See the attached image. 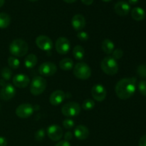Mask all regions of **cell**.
<instances>
[{"label":"cell","instance_id":"27","mask_svg":"<svg viewBox=\"0 0 146 146\" xmlns=\"http://www.w3.org/2000/svg\"><path fill=\"white\" fill-rule=\"evenodd\" d=\"M94 106H95V102H94V101H93L91 99L85 100L82 104V108L84 109L87 110V111L93 109L94 108Z\"/></svg>","mask_w":146,"mask_h":146},{"label":"cell","instance_id":"28","mask_svg":"<svg viewBox=\"0 0 146 146\" xmlns=\"http://www.w3.org/2000/svg\"><path fill=\"white\" fill-rule=\"evenodd\" d=\"M34 138L35 140L38 142H41L45 138V130L44 128L38 130L34 134Z\"/></svg>","mask_w":146,"mask_h":146},{"label":"cell","instance_id":"30","mask_svg":"<svg viewBox=\"0 0 146 146\" xmlns=\"http://www.w3.org/2000/svg\"><path fill=\"white\" fill-rule=\"evenodd\" d=\"M137 73L142 78H146V65H140L137 68Z\"/></svg>","mask_w":146,"mask_h":146},{"label":"cell","instance_id":"25","mask_svg":"<svg viewBox=\"0 0 146 146\" xmlns=\"http://www.w3.org/2000/svg\"><path fill=\"white\" fill-rule=\"evenodd\" d=\"M8 64L10 68L13 69H17L20 66L19 60L15 56H9L8 58Z\"/></svg>","mask_w":146,"mask_h":146},{"label":"cell","instance_id":"33","mask_svg":"<svg viewBox=\"0 0 146 146\" xmlns=\"http://www.w3.org/2000/svg\"><path fill=\"white\" fill-rule=\"evenodd\" d=\"M77 37L81 41H86L89 38V36L86 31H81V32H78V34H77Z\"/></svg>","mask_w":146,"mask_h":146},{"label":"cell","instance_id":"38","mask_svg":"<svg viewBox=\"0 0 146 146\" xmlns=\"http://www.w3.org/2000/svg\"><path fill=\"white\" fill-rule=\"evenodd\" d=\"M81 1L85 5H91V4H93L94 0H81Z\"/></svg>","mask_w":146,"mask_h":146},{"label":"cell","instance_id":"44","mask_svg":"<svg viewBox=\"0 0 146 146\" xmlns=\"http://www.w3.org/2000/svg\"><path fill=\"white\" fill-rule=\"evenodd\" d=\"M31 1H38V0H29Z\"/></svg>","mask_w":146,"mask_h":146},{"label":"cell","instance_id":"13","mask_svg":"<svg viewBox=\"0 0 146 146\" xmlns=\"http://www.w3.org/2000/svg\"><path fill=\"white\" fill-rule=\"evenodd\" d=\"M16 94V89L11 84H7L0 91V98L3 101H9L14 97Z\"/></svg>","mask_w":146,"mask_h":146},{"label":"cell","instance_id":"22","mask_svg":"<svg viewBox=\"0 0 146 146\" xmlns=\"http://www.w3.org/2000/svg\"><path fill=\"white\" fill-rule=\"evenodd\" d=\"M60 68L64 71H69L74 67V61L70 58H64L59 62Z\"/></svg>","mask_w":146,"mask_h":146},{"label":"cell","instance_id":"20","mask_svg":"<svg viewBox=\"0 0 146 146\" xmlns=\"http://www.w3.org/2000/svg\"><path fill=\"white\" fill-rule=\"evenodd\" d=\"M114 48H115L114 43L111 41L109 38H105L104 40H103L102 43H101V48L105 54H112L113 51H114Z\"/></svg>","mask_w":146,"mask_h":146},{"label":"cell","instance_id":"17","mask_svg":"<svg viewBox=\"0 0 146 146\" xmlns=\"http://www.w3.org/2000/svg\"><path fill=\"white\" fill-rule=\"evenodd\" d=\"M71 25L76 31H81L85 27L86 19L82 14H76L71 19Z\"/></svg>","mask_w":146,"mask_h":146},{"label":"cell","instance_id":"31","mask_svg":"<svg viewBox=\"0 0 146 146\" xmlns=\"http://www.w3.org/2000/svg\"><path fill=\"white\" fill-rule=\"evenodd\" d=\"M112 54L113 58H115V60L120 59V58H122L123 56V50L121 49V48H116V49H115L113 51Z\"/></svg>","mask_w":146,"mask_h":146},{"label":"cell","instance_id":"1","mask_svg":"<svg viewBox=\"0 0 146 146\" xmlns=\"http://www.w3.org/2000/svg\"><path fill=\"white\" fill-rule=\"evenodd\" d=\"M136 78H125L120 80L115 85V94L122 100H126L133 96L136 89Z\"/></svg>","mask_w":146,"mask_h":146},{"label":"cell","instance_id":"16","mask_svg":"<svg viewBox=\"0 0 146 146\" xmlns=\"http://www.w3.org/2000/svg\"><path fill=\"white\" fill-rule=\"evenodd\" d=\"M66 95L64 92L61 90L54 91L49 97V102L53 106H58L64 101Z\"/></svg>","mask_w":146,"mask_h":146},{"label":"cell","instance_id":"18","mask_svg":"<svg viewBox=\"0 0 146 146\" xmlns=\"http://www.w3.org/2000/svg\"><path fill=\"white\" fill-rule=\"evenodd\" d=\"M74 133L77 139L83 141L89 136V130L85 125H78L74 129Z\"/></svg>","mask_w":146,"mask_h":146},{"label":"cell","instance_id":"26","mask_svg":"<svg viewBox=\"0 0 146 146\" xmlns=\"http://www.w3.org/2000/svg\"><path fill=\"white\" fill-rule=\"evenodd\" d=\"M1 76L4 81H9L11 78L12 71L8 67H4L1 71Z\"/></svg>","mask_w":146,"mask_h":146},{"label":"cell","instance_id":"14","mask_svg":"<svg viewBox=\"0 0 146 146\" xmlns=\"http://www.w3.org/2000/svg\"><path fill=\"white\" fill-rule=\"evenodd\" d=\"M115 12L121 17L128 15L131 10V7L128 2L125 1H119L114 6Z\"/></svg>","mask_w":146,"mask_h":146},{"label":"cell","instance_id":"23","mask_svg":"<svg viewBox=\"0 0 146 146\" xmlns=\"http://www.w3.org/2000/svg\"><path fill=\"white\" fill-rule=\"evenodd\" d=\"M11 18L8 14L4 12L0 13V29H6L9 26Z\"/></svg>","mask_w":146,"mask_h":146},{"label":"cell","instance_id":"41","mask_svg":"<svg viewBox=\"0 0 146 146\" xmlns=\"http://www.w3.org/2000/svg\"><path fill=\"white\" fill-rule=\"evenodd\" d=\"M64 1H65V2L68 3V4H71V3H74L75 2L76 0H63Z\"/></svg>","mask_w":146,"mask_h":146},{"label":"cell","instance_id":"5","mask_svg":"<svg viewBox=\"0 0 146 146\" xmlns=\"http://www.w3.org/2000/svg\"><path fill=\"white\" fill-rule=\"evenodd\" d=\"M74 74L78 79L86 80L91 76V68L84 62L77 63L74 67Z\"/></svg>","mask_w":146,"mask_h":146},{"label":"cell","instance_id":"29","mask_svg":"<svg viewBox=\"0 0 146 146\" xmlns=\"http://www.w3.org/2000/svg\"><path fill=\"white\" fill-rule=\"evenodd\" d=\"M75 125V123L71 118H66L63 121V125L66 129H71Z\"/></svg>","mask_w":146,"mask_h":146},{"label":"cell","instance_id":"42","mask_svg":"<svg viewBox=\"0 0 146 146\" xmlns=\"http://www.w3.org/2000/svg\"><path fill=\"white\" fill-rule=\"evenodd\" d=\"M4 2H5V0H0V7H1L4 5Z\"/></svg>","mask_w":146,"mask_h":146},{"label":"cell","instance_id":"34","mask_svg":"<svg viewBox=\"0 0 146 146\" xmlns=\"http://www.w3.org/2000/svg\"><path fill=\"white\" fill-rule=\"evenodd\" d=\"M55 146H71V145H70L68 141H61L57 143L55 145Z\"/></svg>","mask_w":146,"mask_h":146},{"label":"cell","instance_id":"36","mask_svg":"<svg viewBox=\"0 0 146 146\" xmlns=\"http://www.w3.org/2000/svg\"><path fill=\"white\" fill-rule=\"evenodd\" d=\"M72 137H73V134L71 133V132H70V131L66 132L65 133V135H64V138H65V141H69L70 140H71Z\"/></svg>","mask_w":146,"mask_h":146},{"label":"cell","instance_id":"4","mask_svg":"<svg viewBox=\"0 0 146 146\" xmlns=\"http://www.w3.org/2000/svg\"><path fill=\"white\" fill-rule=\"evenodd\" d=\"M47 83L42 76H35L30 84V91L34 96L41 95L46 90Z\"/></svg>","mask_w":146,"mask_h":146},{"label":"cell","instance_id":"12","mask_svg":"<svg viewBox=\"0 0 146 146\" xmlns=\"http://www.w3.org/2000/svg\"><path fill=\"white\" fill-rule=\"evenodd\" d=\"M36 44L42 51H48L53 48V42L51 38L47 36H38L36 38Z\"/></svg>","mask_w":146,"mask_h":146},{"label":"cell","instance_id":"9","mask_svg":"<svg viewBox=\"0 0 146 146\" xmlns=\"http://www.w3.org/2000/svg\"><path fill=\"white\" fill-rule=\"evenodd\" d=\"M47 135L53 141H59L63 137V130L56 124H53L47 128Z\"/></svg>","mask_w":146,"mask_h":146},{"label":"cell","instance_id":"15","mask_svg":"<svg viewBox=\"0 0 146 146\" xmlns=\"http://www.w3.org/2000/svg\"><path fill=\"white\" fill-rule=\"evenodd\" d=\"M30 83V79L29 76L23 74H19L16 75L13 78V84L14 86L19 88H26L28 86Z\"/></svg>","mask_w":146,"mask_h":146},{"label":"cell","instance_id":"24","mask_svg":"<svg viewBox=\"0 0 146 146\" xmlns=\"http://www.w3.org/2000/svg\"><path fill=\"white\" fill-rule=\"evenodd\" d=\"M73 55L76 60L83 59L85 55V50L81 46H75L73 48Z\"/></svg>","mask_w":146,"mask_h":146},{"label":"cell","instance_id":"43","mask_svg":"<svg viewBox=\"0 0 146 146\" xmlns=\"http://www.w3.org/2000/svg\"><path fill=\"white\" fill-rule=\"evenodd\" d=\"M102 1H105V2H109V1H112V0H102Z\"/></svg>","mask_w":146,"mask_h":146},{"label":"cell","instance_id":"19","mask_svg":"<svg viewBox=\"0 0 146 146\" xmlns=\"http://www.w3.org/2000/svg\"><path fill=\"white\" fill-rule=\"evenodd\" d=\"M131 17L137 21H143L145 18V11L141 7H135L131 11Z\"/></svg>","mask_w":146,"mask_h":146},{"label":"cell","instance_id":"3","mask_svg":"<svg viewBox=\"0 0 146 146\" xmlns=\"http://www.w3.org/2000/svg\"><path fill=\"white\" fill-rule=\"evenodd\" d=\"M101 68L106 74L113 76L118 73V64L112 56H106L101 62Z\"/></svg>","mask_w":146,"mask_h":146},{"label":"cell","instance_id":"2","mask_svg":"<svg viewBox=\"0 0 146 146\" xmlns=\"http://www.w3.org/2000/svg\"><path fill=\"white\" fill-rule=\"evenodd\" d=\"M29 46L25 41L21 38L14 39L9 45V52L16 57L24 56L27 54Z\"/></svg>","mask_w":146,"mask_h":146},{"label":"cell","instance_id":"8","mask_svg":"<svg viewBox=\"0 0 146 146\" xmlns=\"http://www.w3.org/2000/svg\"><path fill=\"white\" fill-rule=\"evenodd\" d=\"M55 48L57 52L61 55L66 54L71 48V44L66 37H59L56 41Z\"/></svg>","mask_w":146,"mask_h":146},{"label":"cell","instance_id":"7","mask_svg":"<svg viewBox=\"0 0 146 146\" xmlns=\"http://www.w3.org/2000/svg\"><path fill=\"white\" fill-rule=\"evenodd\" d=\"M57 71V67L55 64L50 61H46L40 65L38 72L44 76H51Z\"/></svg>","mask_w":146,"mask_h":146},{"label":"cell","instance_id":"40","mask_svg":"<svg viewBox=\"0 0 146 146\" xmlns=\"http://www.w3.org/2000/svg\"><path fill=\"white\" fill-rule=\"evenodd\" d=\"M7 84H5V81H4V79H1L0 80V86H4L6 85Z\"/></svg>","mask_w":146,"mask_h":146},{"label":"cell","instance_id":"10","mask_svg":"<svg viewBox=\"0 0 146 146\" xmlns=\"http://www.w3.org/2000/svg\"><path fill=\"white\" fill-rule=\"evenodd\" d=\"M91 95L96 101L101 102L105 100L107 95V91L103 85L96 84L91 88Z\"/></svg>","mask_w":146,"mask_h":146},{"label":"cell","instance_id":"21","mask_svg":"<svg viewBox=\"0 0 146 146\" xmlns=\"http://www.w3.org/2000/svg\"><path fill=\"white\" fill-rule=\"evenodd\" d=\"M38 62V58L35 54H29L24 60V65L27 68H32L35 66Z\"/></svg>","mask_w":146,"mask_h":146},{"label":"cell","instance_id":"32","mask_svg":"<svg viewBox=\"0 0 146 146\" xmlns=\"http://www.w3.org/2000/svg\"><path fill=\"white\" fill-rule=\"evenodd\" d=\"M138 89L143 96H146V81H140L138 84Z\"/></svg>","mask_w":146,"mask_h":146},{"label":"cell","instance_id":"39","mask_svg":"<svg viewBox=\"0 0 146 146\" xmlns=\"http://www.w3.org/2000/svg\"><path fill=\"white\" fill-rule=\"evenodd\" d=\"M138 1H139V0H128V4L134 5V4H136Z\"/></svg>","mask_w":146,"mask_h":146},{"label":"cell","instance_id":"11","mask_svg":"<svg viewBox=\"0 0 146 146\" xmlns=\"http://www.w3.org/2000/svg\"><path fill=\"white\" fill-rule=\"evenodd\" d=\"M16 115L21 118H27L34 113V108L29 104H22L16 109Z\"/></svg>","mask_w":146,"mask_h":146},{"label":"cell","instance_id":"35","mask_svg":"<svg viewBox=\"0 0 146 146\" xmlns=\"http://www.w3.org/2000/svg\"><path fill=\"white\" fill-rule=\"evenodd\" d=\"M139 146H146V135H143L139 141Z\"/></svg>","mask_w":146,"mask_h":146},{"label":"cell","instance_id":"6","mask_svg":"<svg viewBox=\"0 0 146 146\" xmlns=\"http://www.w3.org/2000/svg\"><path fill=\"white\" fill-rule=\"evenodd\" d=\"M81 112V106L74 101H71L64 104L61 108V113L66 117H74L79 115Z\"/></svg>","mask_w":146,"mask_h":146},{"label":"cell","instance_id":"37","mask_svg":"<svg viewBox=\"0 0 146 146\" xmlns=\"http://www.w3.org/2000/svg\"><path fill=\"white\" fill-rule=\"evenodd\" d=\"M7 141L5 138L0 136V146H7Z\"/></svg>","mask_w":146,"mask_h":146}]
</instances>
